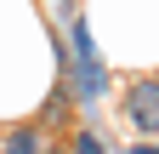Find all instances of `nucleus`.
Listing matches in <instances>:
<instances>
[{"label": "nucleus", "mask_w": 159, "mask_h": 154, "mask_svg": "<svg viewBox=\"0 0 159 154\" xmlns=\"http://www.w3.org/2000/svg\"><path fill=\"white\" fill-rule=\"evenodd\" d=\"M131 154H159V148H153V143H136V148H131Z\"/></svg>", "instance_id": "obj_5"}, {"label": "nucleus", "mask_w": 159, "mask_h": 154, "mask_svg": "<svg viewBox=\"0 0 159 154\" xmlns=\"http://www.w3.org/2000/svg\"><path fill=\"white\" fill-rule=\"evenodd\" d=\"M74 154H102V143H97L91 131H80V137H74Z\"/></svg>", "instance_id": "obj_4"}, {"label": "nucleus", "mask_w": 159, "mask_h": 154, "mask_svg": "<svg viewBox=\"0 0 159 154\" xmlns=\"http://www.w3.org/2000/svg\"><path fill=\"white\" fill-rule=\"evenodd\" d=\"M74 91H80V103H97L108 91V69H102V57L91 46L85 17H74Z\"/></svg>", "instance_id": "obj_1"}, {"label": "nucleus", "mask_w": 159, "mask_h": 154, "mask_svg": "<svg viewBox=\"0 0 159 154\" xmlns=\"http://www.w3.org/2000/svg\"><path fill=\"white\" fill-rule=\"evenodd\" d=\"M0 154H40V131H11Z\"/></svg>", "instance_id": "obj_3"}, {"label": "nucleus", "mask_w": 159, "mask_h": 154, "mask_svg": "<svg viewBox=\"0 0 159 154\" xmlns=\"http://www.w3.org/2000/svg\"><path fill=\"white\" fill-rule=\"evenodd\" d=\"M125 120L142 137H159V80H131L125 86Z\"/></svg>", "instance_id": "obj_2"}]
</instances>
